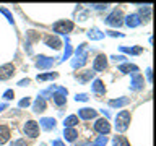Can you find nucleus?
Here are the masks:
<instances>
[{
    "label": "nucleus",
    "instance_id": "1",
    "mask_svg": "<svg viewBox=\"0 0 156 146\" xmlns=\"http://www.w3.org/2000/svg\"><path fill=\"white\" fill-rule=\"evenodd\" d=\"M115 122H117L119 130L124 131L127 127H129V123H130V112H129V110H122L120 114L115 117Z\"/></svg>",
    "mask_w": 156,
    "mask_h": 146
},
{
    "label": "nucleus",
    "instance_id": "2",
    "mask_svg": "<svg viewBox=\"0 0 156 146\" xmlns=\"http://www.w3.org/2000/svg\"><path fill=\"white\" fill-rule=\"evenodd\" d=\"M24 133H26L29 138H36L39 136V125L34 120H28L24 123Z\"/></svg>",
    "mask_w": 156,
    "mask_h": 146
},
{
    "label": "nucleus",
    "instance_id": "3",
    "mask_svg": "<svg viewBox=\"0 0 156 146\" xmlns=\"http://www.w3.org/2000/svg\"><path fill=\"white\" fill-rule=\"evenodd\" d=\"M94 130L98 131V133L107 135V133L111 131V123H109L106 119H98L96 123H94Z\"/></svg>",
    "mask_w": 156,
    "mask_h": 146
},
{
    "label": "nucleus",
    "instance_id": "4",
    "mask_svg": "<svg viewBox=\"0 0 156 146\" xmlns=\"http://www.w3.org/2000/svg\"><path fill=\"white\" fill-rule=\"evenodd\" d=\"M15 75V65L7 63V65L0 67V80H10Z\"/></svg>",
    "mask_w": 156,
    "mask_h": 146
},
{
    "label": "nucleus",
    "instance_id": "5",
    "mask_svg": "<svg viewBox=\"0 0 156 146\" xmlns=\"http://www.w3.org/2000/svg\"><path fill=\"white\" fill-rule=\"evenodd\" d=\"M72 29H73L72 21H57L54 24V31L55 33H70Z\"/></svg>",
    "mask_w": 156,
    "mask_h": 146
},
{
    "label": "nucleus",
    "instance_id": "6",
    "mask_svg": "<svg viewBox=\"0 0 156 146\" xmlns=\"http://www.w3.org/2000/svg\"><path fill=\"white\" fill-rule=\"evenodd\" d=\"M93 68H94L96 71H104L107 68V58H106V55H98L94 63H93Z\"/></svg>",
    "mask_w": 156,
    "mask_h": 146
},
{
    "label": "nucleus",
    "instance_id": "7",
    "mask_svg": "<svg viewBox=\"0 0 156 146\" xmlns=\"http://www.w3.org/2000/svg\"><path fill=\"white\" fill-rule=\"evenodd\" d=\"M10 136H12V133H10V128L7 125H0V144H5L7 141L10 140Z\"/></svg>",
    "mask_w": 156,
    "mask_h": 146
},
{
    "label": "nucleus",
    "instance_id": "8",
    "mask_svg": "<svg viewBox=\"0 0 156 146\" xmlns=\"http://www.w3.org/2000/svg\"><path fill=\"white\" fill-rule=\"evenodd\" d=\"M120 18H122V12H120V10H119V12L115 10L114 15L107 18V23H109V24H117V26H119V24L122 23V21H120Z\"/></svg>",
    "mask_w": 156,
    "mask_h": 146
},
{
    "label": "nucleus",
    "instance_id": "9",
    "mask_svg": "<svg viewBox=\"0 0 156 146\" xmlns=\"http://www.w3.org/2000/svg\"><path fill=\"white\" fill-rule=\"evenodd\" d=\"M114 146H130V143L125 136L119 135V136H114Z\"/></svg>",
    "mask_w": 156,
    "mask_h": 146
},
{
    "label": "nucleus",
    "instance_id": "10",
    "mask_svg": "<svg viewBox=\"0 0 156 146\" xmlns=\"http://www.w3.org/2000/svg\"><path fill=\"white\" fill-rule=\"evenodd\" d=\"M80 117H83V119H91V117H96V110H93V109H81L80 110Z\"/></svg>",
    "mask_w": 156,
    "mask_h": 146
},
{
    "label": "nucleus",
    "instance_id": "11",
    "mask_svg": "<svg viewBox=\"0 0 156 146\" xmlns=\"http://www.w3.org/2000/svg\"><path fill=\"white\" fill-rule=\"evenodd\" d=\"M44 109H46V102H44V99H37L36 104H34V110L36 112H44Z\"/></svg>",
    "mask_w": 156,
    "mask_h": 146
},
{
    "label": "nucleus",
    "instance_id": "12",
    "mask_svg": "<svg viewBox=\"0 0 156 146\" xmlns=\"http://www.w3.org/2000/svg\"><path fill=\"white\" fill-rule=\"evenodd\" d=\"M46 42H47L51 47H55V49L60 47V41H58L57 37H47V39H46Z\"/></svg>",
    "mask_w": 156,
    "mask_h": 146
},
{
    "label": "nucleus",
    "instance_id": "13",
    "mask_svg": "<svg viewBox=\"0 0 156 146\" xmlns=\"http://www.w3.org/2000/svg\"><path fill=\"white\" fill-rule=\"evenodd\" d=\"M65 123H67L68 127H73V125H75V123H78V117H75V115L68 117V119L65 120Z\"/></svg>",
    "mask_w": 156,
    "mask_h": 146
},
{
    "label": "nucleus",
    "instance_id": "14",
    "mask_svg": "<svg viewBox=\"0 0 156 146\" xmlns=\"http://www.w3.org/2000/svg\"><path fill=\"white\" fill-rule=\"evenodd\" d=\"M65 136H67V140L73 141V140H75V136H76V131L75 130H65Z\"/></svg>",
    "mask_w": 156,
    "mask_h": 146
},
{
    "label": "nucleus",
    "instance_id": "15",
    "mask_svg": "<svg viewBox=\"0 0 156 146\" xmlns=\"http://www.w3.org/2000/svg\"><path fill=\"white\" fill-rule=\"evenodd\" d=\"M13 146H28V144H26V141H24V140H18Z\"/></svg>",
    "mask_w": 156,
    "mask_h": 146
}]
</instances>
